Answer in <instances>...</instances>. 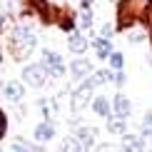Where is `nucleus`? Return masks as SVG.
<instances>
[{
    "mask_svg": "<svg viewBox=\"0 0 152 152\" xmlns=\"http://www.w3.org/2000/svg\"><path fill=\"white\" fill-rule=\"evenodd\" d=\"M107 60H110V70H125V55H122V53L112 50Z\"/></svg>",
    "mask_w": 152,
    "mask_h": 152,
    "instance_id": "21",
    "label": "nucleus"
},
{
    "mask_svg": "<svg viewBox=\"0 0 152 152\" xmlns=\"http://www.w3.org/2000/svg\"><path fill=\"white\" fill-rule=\"evenodd\" d=\"M37 107H40V112H42V117H45V120H53L55 112H58V97H53V100H40Z\"/></svg>",
    "mask_w": 152,
    "mask_h": 152,
    "instance_id": "17",
    "label": "nucleus"
},
{
    "mask_svg": "<svg viewBox=\"0 0 152 152\" xmlns=\"http://www.w3.org/2000/svg\"><path fill=\"white\" fill-rule=\"evenodd\" d=\"M92 3H97V0H92Z\"/></svg>",
    "mask_w": 152,
    "mask_h": 152,
    "instance_id": "27",
    "label": "nucleus"
},
{
    "mask_svg": "<svg viewBox=\"0 0 152 152\" xmlns=\"http://www.w3.org/2000/svg\"><path fill=\"white\" fill-rule=\"evenodd\" d=\"M90 72H92V65H90V60H85V58H77V60H72V62H70V75H72L75 80H85Z\"/></svg>",
    "mask_w": 152,
    "mask_h": 152,
    "instance_id": "11",
    "label": "nucleus"
},
{
    "mask_svg": "<svg viewBox=\"0 0 152 152\" xmlns=\"http://www.w3.org/2000/svg\"><path fill=\"white\" fill-rule=\"evenodd\" d=\"M20 77H23L25 85H30V87H42L50 80V72H48V67L42 65V62H30V65L23 67Z\"/></svg>",
    "mask_w": 152,
    "mask_h": 152,
    "instance_id": "2",
    "label": "nucleus"
},
{
    "mask_svg": "<svg viewBox=\"0 0 152 152\" xmlns=\"http://www.w3.org/2000/svg\"><path fill=\"white\" fill-rule=\"evenodd\" d=\"M112 82H115L117 87H122L125 82H127V75H125V70H115V77H112Z\"/></svg>",
    "mask_w": 152,
    "mask_h": 152,
    "instance_id": "24",
    "label": "nucleus"
},
{
    "mask_svg": "<svg viewBox=\"0 0 152 152\" xmlns=\"http://www.w3.org/2000/svg\"><path fill=\"white\" fill-rule=\"evenodd\" d=\"M42 65L48 67L50 77H62L67 72V65L62 60V55L55 53V50H42Z\"/></svg>",
    "mask_w": 152,
    "mask_h": 152,
    "instance_id": "4",
    "label": "nucleus"
},
{
    "mask_svg": "<svg viewBox=\"0 0 152 152\" xmlns=\"http://www.w3.org/2000/svg\"><path fill=\"white\" fill-rule=\"evenodd\" d=\"M60 152H85V150H82V145H80V140L75 135H67L62 140V145H60Z\"/></svg>",
    "mask_w": 152,
    "mask_h": 152,
    "instance_id": "20",
    "label": "nucleus"
},
{
    "mask_svg": "<svg viewBox=\"0 0 152 152\" xmlns=\"http://www.w3.org/2000/svg\"><path fill=\"white\" fill-rule=\"evenodd\" d=\"M107 132H110V135H120V137H122L125 132H127V122H125L122 117L110 115V117H107Z\"/></svg>",
    "mask_w": 152,
    "mask_h": 152,
    "instance_id": "15",
    "label": "nucleus"
},
{
    "mask_svg": "<svg viewBox=\"0 0 152 152\" xmlns=\"http://www.w3.org/2000/svg\"><path fill=\"white\" fill-rule=\"evenodd\" d=\"M33 137H35V142H40V145L50 142V140L55 137V125H53V120H42V122H37L35 130H33Z\"/></svg>",
    "mask_w": 152,
    "mask_h": 152,
    "instance_id": "7",
    "label": "nucleus"
},
{
    "mask_svg": "<svg viewBox=\"0 0 152 152\" xmlns=\"http://www.w3.org/2000/svg\"><path fill=\"white\" fill-rule=\"evenodd\" d=\"M90 45L95 48V55H97L100 60H107V58H110V53H112V40H107V37H95Z\"/></svg>",
    "mask_w": 152,
    "mask_h": 152,
    "instance_id": "14",
    "label": "nucleus"
},
{
    "mask_svg": "<svg viewBox=\"0 0 152 152\" xmlns=\"http://www.w3.org/2000/svg\"><path fill=\"white\" fill-rule=\"evenodd\" d=\"M0 33H3V30H0Z\"/></svg>",
    "mask_w": 152,
    "mask_h": 152,
    "instance_id": "28",
    "label": "nucleus"
},
{
    "mask_svg": "<svg viewBox=\"0 0 152 152\" xmlns=\"http://www.w3.org/2000/svg\"><path fill=\"white\" fill-rule=\"evenodd\" d=\"M137 152H152V127L150 130H142L137 135Z\"/></svg>",
    "mask_w": 152,
    "mask_h": 152,
    "instance_id": "18",
    "label": "nucleus"
},
{
    "mask_svg": "<svg viewBox=\"0 0 152 152\" xmlns=\"http://www.w3.org/2000/svg\"><path fill=\"white\" fill-rule=\"evenodd\" d=\"M8 135V115H5V110H0V140Z\"/></svg>",
    "mask_w": 152,
    "mask_h": 152,
    "instance_id": "23",
    "label": "nucleus"
},
{
    "mask_svg": "<svg viewBox=\"0 0 152 152\" xmlns=\"http://www.w3.org/2000/svg\"><path fill=\"white\" fill-rule=\"evenodd\" d=\"M90 107H92V112H95L97 117H110V115H112V100L105 97V95H95L92 102H90Z\"/></svg>",
    "mask_w": 152,
    "mask_h": 152,
    "instance_id": "10",
    "label": "nucleus"
},
{
    "mask_svg": "<svg viewBox=\"0 0 152 152\" xmlns=\"http://www.w3.org/2000/svg\"><path fill=\"white\" fill-rule=\"evenodd\" d=\"M112 77H115V70H92L90 75H87V82H90L92 87H102V85H107V82H112Z\"/></svg>",
    "mask_w": 152,
    "mask_h": 152,
    "instance_id": "12",
    "label": "nucleus"
},
{
    "mask_svg": "<svg viewBox=\"0 0 152 152\" xmlns=\"http://www.w3.org/2000/svg\"><path fill=\"white\" fill-rule=\"evenodd\" d=\"M75 20H77V28H82V30H92V23H95L92 10H82V8H80V12L75 15Z\"/></svg>",
    "mask_w": 152,
    "mask_h": 152,
    "instance_id": "19",
    "label": "nucleus"
},
{
    "mask_svg": "<svg viewBox=\"0 0 152 152\" xmlns=\"http://www.w3.org/2000/svg\"><path fill=\"white\" fill-rule=\"evenodd\" d=\"M92 97H95V87H92L87 80H82V85H77V87L70 92V110H72V112L85 110V107L92 102Z\"/></svg>",
    "mask_w": 152,
    "mask_h": 152,
    "instance_id": "3",
    "label": "nucleus"
},
{
    "mask_svg": "<svg viewBox=\"0 0 152 152\" xmlns=\"http://www.w3.org/2000/svg\"><path fill=\"white\" fill-rule=\"evenodd\" d=\"M3 95L10 100L12 105H18L25 97V85L18 82V80H8V82H3Z\"/></svg>",
    "mask_w": 152,
    "mask_h": 152,
    "instance_id": "8",
    "label": "nucleus"
},
{
    "mask_svg": "<svg viewBox=\"0 0 152 152\" xmlns=\"http://www.w3.org/2000/svg\"><path fill=\"white\" fill-rule=\"evenodd\" d=\"M35 48H37V35L30 30V25H18V28H12L8 33V45H5V50L10 53L12 60H18V62L28 60Z\"/></svg>",
    "mask_w": 152,
    "mask_h": 152,
    "instance_id": "1",
    "label": "nucleus"
},
{
    "mask_svg": "<svg viewBox=\"0 0 152 152\" xmlns=\"http://www.w3.org/2000/svg\"><path fill=\"white\" fill-rule=\"evenodd\" d=\"M150 67H152V58H150Z\"/></svg>",
    "mask_w": 152,
    "mask_h": 152,
    "instance_id": "26",
    "label": "nucleus"
},
{
    "mask_svg": "<svg viewBox=\"0 0 152 152\" xmlns=\"http://www.w3.org/2000/svg\"><path fill=\"white\" fill-rule=\"evenodd\" d=\"M125 37H127V42L137 45V42H142V40H147V37H150V30L145 28L142 23H135L132 28H127V30H125Z\"/></svg>",
    "mask_w": 152,
    "mask_h": 152,
    "instance_id": "13",
    "label": "nucleus"
},
{
    "mask_svg": "<svg viewBox=\"0 0 152 152\" xmlns=\"http://www.w3.org/2000/svg\"><path fill=\"white\" fill-rule=\"evenodd\" d=\"M115 25H112V23H105L102 25V28H100V37H107V40H112V35H115Z\"/></svg>",
    "mask_w": 152,
    "mask_h": 152,
    "instance_id": "22",
    "label": "nucleus"
},
{
    "mask_svg": "<svg viewBox=\"0 0 152 152\" xmlns=\"http://www.w3.org/2000/svg\"><path fill=\"white\" fill-rule=\"evenodd\" d=\"M112 115H115V117H122V120H127V117L132 115V102H130L127 95L117 92L115 97H112Z\"/></svg>",
    "mask_w": 152,
    "mask_h": 152,
    "instance_id": "6",
    "label": "nucleus"
},
{
    "mask_svg": "<svg viewBox=\"0 0 152 152\" xmlns=\"http://www.w3.org/2000/svg\"><path fill=\"white\" fill-rule=\"evenodd\" d=\"M152 127V110H147L142 115V130H150Z\"/></svg>",
    "mask_w": 152,
    "mask_h": 152,
    "instance_id": "25",
    "label": "nucleus"
},
{
    "mask_svg": "<svg viewBox=\"0 0 152 152\" xmlns=\"http://www.w3.org/2000/svg\"><path fill=\"white\" fill-rule=\"evenodd\" d=\"M10 152H42V147H37V145L23 140V137H15V142L10 145Z\"/></svg>",
    "mask_w": 152,
    "mask_h": 152,
    "instance_id": "16",
    "label": "nucleus"
},
{
    "mask_svg": "<svg viewBox=\"0 0 152 152\" xmlns=\"http://www.w3.org/2000/svg\"><path fill=\"white\" fill-rule=\"evenodd\" d=\"M75 137L80 140V145H82V150L85 152H90V150H95L97 147V127H92V125H80L77 127V132H75Z\"/></svg>",
    "mask_w": 152,
    "mask_h": 152,
    "instance_id": "5",
    "label": "nucleus"
},
{
    "mask_svg": "<svg viewBox=\"0 0 152 152\" xmlns=\"http://www.w3.org/2000/svg\"><path fill=\"white\" fill-rule=\"evenodd\" d=\"M87 48H90L87 37H85V35H80L77 30L67 35V50H70L72 55H85V53H87Z\"/></svg>",
    "mask_w": 152,
    "mask_h": 152,
    "instance_id": "9",
    "label": "nucleus"
}]
</instances>
